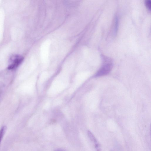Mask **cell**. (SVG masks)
Returning a JSON list of instances; mask_svg holds the SVG:
<instances>
[{
  "instance_id": "obj_3",
  "label": "cell",
  "mask_w": 151,
  "mask_h": 151,
  "mask_svg": "<svg viewBox=\"0 0 151 151\" xmlns=\"http://www.w3.org/2000/svg\"><path fill=\"white\" fill-rule=\"evenodd\" d=\"M88 133L90 140L94 144L97 151H100L101 150L100 145L94 135L90 131H88Z\"/></svg>"
},
{
  "instance_id": "obj_1",
  "label": "cell",
  "mask_w": 151,
  "mask_h": 151,
  "mask_svg": "<svg viewBox=\"0 0 151 151\" xmlns=\"http://www.w3.org/2000/svg\"><path fill=\"white\" fill-rule=\"evenodd\" d=\"M24 59V57L20 55L16 54L12 56L9 59L10 64L8 69L11 70L17 67L22 63Z\"/></svg>"
},
{
  "instance_id": "obj_6",
  "label": "cell",
  "mask_w": 151,
  "mask_h": 151,
  "mask_svg": "<svg viewBox=\"0 0 151 151\" xmlns=\"http://www.w3.org/2000/svg\"><path fill=\"white\" fill-rule=\"evenodd\" d=\"M54 151H66L65 150L61 149H58Z\"/></svg>"
},
{
  "instance_id": "obj_4",
  "label": "cell",
  "mask_w": 151,
  "mask_h": 151,
  "mask_svg": "<svg viewBox=\"0 0 151 151\" xmlns=\"http://www.w3.org/2000/svg\"><path fill=\"white\" fill-rule=\"evenodd\" d=\"M6 129V127L5 126H4L2 128L1 130H0V143H1L2 138L5 132Z\"/></svg>"
},
{
  "instance_id": "obj_5",
  "label": "cell",
  "mask_w": 151,
  "mask_h": 151,
  "mask_svg": "<svg viewBox=\"0 0 151 151\" xmlns=\"http://www.w3.org/2000/svg\"><path fill=\"white\" fill-rule=\"evenodd\" d=\"M151 1H146L145 2V4L148 9L150 11L151 10Z\"/></svg>"
},
{
  "instance_id": "obj_2",
  "label": "cell",
  "mask_w": 151,
  "mask_h": 151,
  "mask_svg": "<svg viewBox=\"0 0 151 151\" xmlns=\"http://www.w3.org/2000/svg\"><path fill=\"white\" fill-rule=\"evenodd\" d=\"M112 65L111 63L110 62L104 63L96 74V76H102L108 74L112 68Z\"/></svg>"
}]
</instances>
